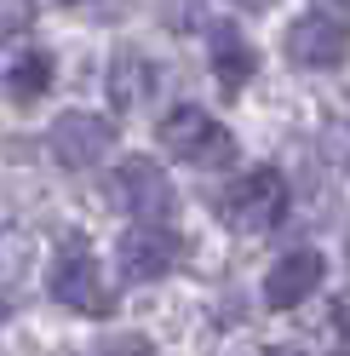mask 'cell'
Segmentation results:
<instances>
[{"instance_id": "1", "label": "cell", "mask_w": 350, "mask_h": 356, "mask_svg": "<svg viewBox=\"0 0 350 356\" xmlns=\"http://www.w3.org/2000/svg\"><path fill=\"white\" fill-rule=\"evenodd\" d=\"M156 138H161V149H167V155H178V161L201 167V172H212V167H230L235 155H242L235 132H230L224 121H212L207 109H195V104L167 109V115H161V127H156Z\"/></svg>"}, {"instance_id": "16", "label": "cell", "mask_w": 350, "mask_h": 356, "mask_svg": "<svg viewBox=\"0 0 350 356\" xmlns=\"http://www.w3.org/2000/svg\"><path fill=\"white\" fill-rule=\"evenodd\" d=\"M270 356H299V350H270Z\"/></svg>"}, {"instance_id": "6", "label": "cell", "mask_w": 350, "mask_h": 356, "mask_svg": "<svg viewBox=\"0 0 350 356\" xmlns=\"http://www.w3.org/2000/svg\"><path fill=\"white\" fill-rule=\"evenodd\" d=\"M115 195H121V207H133L144 225H167V213H172V178L161 172V161H149V155H133V161H121L115 172Z\"/></svg>"}, {"instance_id": "3", "label": "cell", "mask_w": 350, "mask_h": 356, "mask_svg": "<svg viewBox=\"0 0 350 356\" xmlns=\"http://www.w3.org/2000/svg\"><path fill=\"white\" fill-rule=\"evenodd\" d=\"M281 213H288V178H281L276 167H253V172H242V178L230 184V195H224V225L242 230V236L270 230Z\"/></svg>"}, {"instance_id": "9", "label": "cell", "mask_w": 350, "mask_h": 356, "mask_svg": "<svg viewBox=\"0 0 350 356\" xmlns=\"http://www.w3.org/2000/svg\"><path fill=\"white\" fill-rule=\"evenodd\" d=\"M156 63H149L144 52H115V63H109V104L121 109V115H133V109H144L149 98H156Z\"/></svg>"}, {"instance_id": "4", "label": "cell", "mask_w": 350, "mask_h": 356, "mask_svg": "<svg viewBox=\"0 0 350 356\" xmlns=\"http://www.w3.org/2000/svg\"><path fill=\"white\" fill-rule=\"evenodd\" d=\"M281 52H288V63H299V70H333V63H344L350 52V24L339 12H299L288 35H281Z\"/></svg>"}, {"instance_id": "14", "label": "cell", "mask_w": 350, "mask_h": 356, "mask_svg": "<svg viewBox=\"0 0 350 356\" xmlns=\"http://www.w3.org/2000/svg\"><path fill=\"white\" fill-rule=\"evenodd\" d=\"M103 356H156V350H149L144 339H121V345H109Z\"/></svg>"}, {"instance_id": "2", "label": "cell", "mask_w": 350, "mask_h": 356, "mask_svg": "<svg viewBox=\"0 0 350 356\" xmlns=\"http://www.w3.org/2000/svg\"><path fill=\"white\" fill-rule=\"evenodd\" d=\"M47 287H52L58 305L81 310V316H109V310H115V299H109L103 282H98V259H92V248H86V236H63L58 241Z\"/></svg>"}, {"instance_id": "5", "label": "cell", "mask_w": 350, "mask_h": 356, "mask_svg": "<svg viewBox=\"0 0 350 356\" xmlns=\"http://www.w3.org/2000/svg\"><path fill=\"white\" fill-rule=\"evenodd\" d=\"M47 144H52V155L63 167H92V161H103L115 149V121L92 115V109H63L52 121V132H47Z\"/></svg>"}, {"instance_id": "7", "label": "cell", "mask_w": 350, "mask_h": 356, "mask_svg": "<svg viewBox=\"0 0 350 356\" xmlns=\"http://www.w3.org/2000/svg\"><path fill=\"white\" fill-rule=\"evenodd\" d=\"M178 264V236L167 225H133L121 236V276L126 282H161Z\"/></svg>"}, {"instance_id": "13", "label": "cell", "mask_w": 350, "mask_h": 356, "mask_svg": "<svg viewBox=\"0 0 350 356\" xmlns=\"http://www.w3.org/2000/svg\"><path fill=\"white\" fill-rule=\"evenodd\" d=\"M29 29V0H0V40Z\"/></svg>"}, {"instance_id": "10", "label": "cell", "mask_w": 350, "mask_h": 356, "mask_svg": "<svg viewBox=\"0 0 350 356\" xmlns=\"http://www.w3.org/2000/svg\"><path fill=\"white\" fill-rule=\"evenodd\" d=\"M258 70V52H253V40H242V29H212V75L224 92H242V86L253 81Z\"/></svg>"}, {"instance_id": "12", "label": "cell", "mask_w": 350, "mask_h": 356, "mask_svg": "<svg viewBox=\"0 0 350 356\" xmlns=\"http://www.w3.org/2000/svg\"><path fill=\"white\" fill-rule=\"evenodd\" d=\"M29 270V236L24 230H0V282H17Z\"/></svg>"}, {"instance_id": "8", "label": "cell", "mask_w": 350, "mask_h": 356, "mask_svg": "<svg viewBox=\"0 0 350 356\" xmlns=\"http://www.w3.org/2000/svg\"><path fill=\"white\" fill-rule=\"evenodd\" d=\"M322 276H327V264H322L316 248H293V253H281L270 270H265V305L293 310L299 299H310L316 287H322Z\"/></svg>"}, {"instance_id": "15", "label": "cell", "mask_w": 350, "mask_h": 356, "mask_svg": "<svg viewBox=\"0 0 350 356\" xmlns=\"http://www.w3.org/2000/svg\"><path fill=\"white\" fill-rule=\"evenodd\" d=\"M235 6H247V12H258V6H270V0H235Z\"/></svg>"}, {"instance_id": "11", "label": "cell", "mask_w": 350, "mask_h": 356, "mask_svg": "<svg viewBox=\"0 0 350 356\" xmlns=\"http://www.w3.org/2000/svg\"><path fill=\"white\" fill-rule=\"evenodd\" d=\"M47 86H52V58H47V52H24V58H17L12 70H6V92H12L17 104L40 98Z\"/></svg>"}]
</instances>
